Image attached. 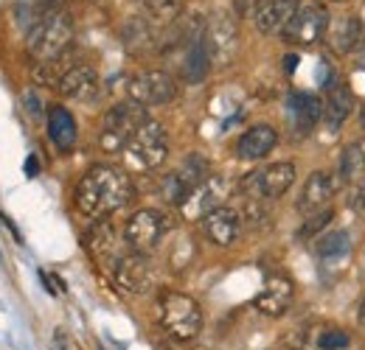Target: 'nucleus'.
Segmentation results:
<instances>
[{
  "instance_id": "nucleus-13",
  "label": "nucleus",
  "mask_w": 365,
  "mask_h": 350,
  "mask_svg": "<svg viewBox=\"0 0 365 350\" xmlns=\"http://www.w3.org/2000/svg\"><path fill=\"white\" fill-rule=\"evenodd\" d=\"M113 280L130 295H143L155 283V266L149 261V255L127 250L121 255V261L115 263V269H113Z\"/></svg>"
},
{
  "instance_id": "nucleus-24",
  "label": "nucleus",
  "mask_w": 365,
  "mask_h": 350,
  "mask_svg": "<svg viewBox=\"0 0 365 350\" xmlns=\"http://www.w3.org/2000/svg\"><path fill=\"white\" fill-rule=\"evenodd\" d=\"M365 40V26L363 20L357 17V14H346V17H340L334 26H331V48L337 51V53H351V51H357Z\"/></svg>"
},
{
  "instance_id": "nucleus-11",
  "label": "nucleus",
  "mask_w": 365,
  "mask_h": 350,
  "mask_svg": "<svg viewBox=\"0 0 365 350\" xmlns=\"http://www.w3.org/2000/svg\"><path fill=\"white\" fill-rule=\"evenodd\" d=\"M208 174H211V169H208L205 157L191 154L178 171L166 174V179L160 182V193H163V199H166L169 205H178V208H180L182 202L191 196V191H194Z\"/></svg>"
},
{
  "instance_id": "nucleus-1",
  "label": "nucleus",
  "mask_w": 365,
  "mask_h": 350,
  "mask_svg": "<svg viewBox=\"0 0 365 350\" xmlns=\"http://www.w3.org/2000/svg\"><path fill=\"white\" fill-rule=\"evenodd\" d=\"M133 196H135L133 179L115 166L88 169L73 191L76 208L91 219H104V216L121 211L124 205L133 202Z\"/></svg>"
},
{
  "instance_id": "nucleus-35",
  "label": "nucleus",
  "mask_w": 365,
  "mask_h": 350,
  "mask_svg": "<svg viewBox=\"0 0 365 350\" xmlns=\"http://www.w3.org/2000/svg\"><path fill=\"white\" fill-rule=\"evenodd\" d=\"M23 98H26V104H29V112H34V115H37V112H40V107H37V104H40V101H37V95H34V92H26Z\"/></svg>"
},
{
  "instance_id": "nucleus-34",
  "label": "nucleus",
  "mask_w": 365,
  "mask_h": 350,
  "mask_svg": "<svg viewBox=\"0 0 365 350\" xmlns=\"http://www.w3.org/2000/svg\"><path fill=\"white\" fill-rule=\"evenodd\" d=\"M40 174V160L31 154V157H26V176H37Z\"/></svg>"
},
{
  "instance_id": "nucleus-21",
  "label": "nucleus",
  "mask_w": 365,
  "mask_h": 350,
  "mask_svg": "<svg viewBox=\"0 0 365 350\" xmlns=\"http://www.w3.org/2000/svg\"><path fill=\"white\" fill-rule=\"evenodd\" d=\"M295 9H298V0H262L259 11L253 14L256 28L262 34H267V37L284 34V28L289 26Z\"/></svg>"
},
{
  "instance_id": "nucleus-3",
  "label": "nucleus",
  "mask_w": 365,
  "mask_h": 350,
  "mask_svg": "<svg viewBox=\"0 0 365 350\" xmlns=\"http://www.w3.org/2000/svg\"><path fill=\"white\" fill-rule=\"evenodd\" d=\"M158 317L163 331L178 342H191L202 331V308L182 292H163L158 300Z\"/></svg>"
},
{
  "instance_id": "nucleus-26",
  "label": "nucleus",
  "mask_w": 365,
  "mask_h": 350,
  "mask_svg": "<svg viewBox=\"0 0 365 350\" xmlns=\"http://www.w3.org/2000/svg\"><path fill=\"white\" fill-rule=\"evenodd\" d=\"M182 14V0H143V17L152 28H169Z\"/></svg>"
},
{
  "instance_id": "nucleus-7",
  "label": "nucleus",
  "mask_w": 365,
  "mask_h": 350,
  "mask_svg": "<svg viewBox=\"0 0 365 350\" xmlns=\"http://www.w3.org/2000/svg\"><path fill=\"white\" fill-rule=\"evenodd\" d=\"M292 182H295V163L281 160V163H273L262 171H250L242 179L239 188H242L245 199H262L264 202V199L284 196L292 188Z\"/></svg>"
},
{
  "instance_id": "nucleus-28",
  "label": "nucleus",
  "mask_w": 365,
  "mask_h": 350,
  "mask_svg": "<svg viewBox=\"0 0 365 350\" xmlns=\"http://www.w3.org/2000/svg\"><path fill=\"white\" fill-rule=\"evenodd\" d=\"M121 37H124V45H127L133 53H140V51H146V48L155 45V28L146 23L143 14H138V17H130V20L124 23Z\"/></svg>"
},
{
  "instance_id": "nucleus-16",
  "label": "nucleus",
  "mask_w": 365,
  "mask_h": 350,
  "mask_svg": "<svg viewBox=\"0 0 365 350\" xmlns=\"http://www.w3.org/2000/svg\"><path fill=\"white\" fill-rule=\"evenodd\" d=\"M287 115H289L295 137H307V134H312V129L323 118V104L312 92H292L287 98Z\"/></svg>"
},
{
  "instance_id": "nucleus-30",
  "label": "nucleus",
  "mask_w": 365,
  "mask_h": 350,
  "mask_svg": "<svg viewBox=\"0 0 365 350\" xmlns=\"http://www.w3.org/2000/svg\"><path fill=\"white\" fill-rule=\"evenodd\" d=\"M351 345V336L340 328H329L318 336V350H346Z\"/></svg>"
},
{
  "instance_id": "nucleus-17",
  "label": "nucleus",
  "mask_w": 365,
  "mask_h": 350,
  "mask_svg": "<svg viewBox=\"0 0 365 350\" xmlns=\"http://www.w3.org/2000/svg\"><path fill=\"white\" fill-rule=\"evenodd\" d=\"M334 191H337V179L329 174V171H315V174H309V179H307L304 188H301L298 202H295L298 213L312 216V213H318L323 208H329Z\"/></svg>"
},
{
  "instance_id": "nucleus-12",
  "label": "nucleus",
  "mask_w": 365,
  "mask_h": 350,
  "mask_svg": "<svg viewBox=\"0 0 365 350\" xmlns=\"http://www.w3.org/2000/svg\"><path fill=\"white\" fill-rule=\"evenodd\" d=\"M202 40L211 51V59L220 62V65H228L239 48V23L236 17H230L225 11L214 14L208 23H205V34Z\"/></svg>"
},
{
  "instance_id": "nucleus-14",
  "label": "nucleus",
  "mask_w": 365,
  "mask_h": 350,
  "mask_svg": "<svg viewBox=\"0 0 365 350\" xmlns=\"http://www.w3.org/2000/svg\"><path fill=\"white\" fill-rule=\"evenodd\" d=\"M85 250L91 253L93 261L104 266V269H110V272L115 269V263L121 261V255L127 253V250H121L115 227L107 219H96L91 224V230L85 233Z\"/></svg>"
},
{
  "instance_id": "nucleus-32",
  "label": "nucleus",
  "mask_w": 365,
  "mask_h": 350,
  "mask_svg": "<svg viewBox=\"0 0 365 350\" xmlns=\"http://www.w3.org/2000/svg\"><path fill=\"white\" fill-rule=\"evenodd\" d=\"M259 6H262V0H233V11H236V17H253L256 11H259Z\"/></svg>"
},
{
  "instance_id": "nucleus-15",
  "label": "nucleus",
  "mask_w": 365,
  "mask_h": 350,
  "mask_svg": "<svg viewBox=\"0 0 365 350\" xmlns=\"http://www.w3.org/2000/svg\"><path fill=\"white\" fill-rule=\"evenodd\" d=\"M200 227H202V233H205V238H208L211 244H217V247H230V244L239 238V233H242V213H239L236 208L222 205V208L211 211L208 216H202V219H200Z\"/></svg>"
},
{
  "instance_id": "nucleus-29",
  "label": "nucleus",
  "mask_w": 365,
  "mask_h": 350,
  "mask_svg": "<svg viewBox=\"0 0 365 350\" xmlns=\"http://www.w3.org/2000/svg\"><path fill=\"white\" fill-rule=\"evenodd\" d=\"M349 250H351V235H349V230H331V233H326L318 241V255L326 258V261L343 258Z\"/></svg>"
},
{
  "instance_id": "nucleus-31",
  "label": "nucleus",
  "mask_w": 365,
  "mask_h": 350,
  "mask_svg": "<svg viewBox=\"0 0 365 350\" xmlns=\"http://www.w3.org/2000/svg\"><path fill=\"white\" fill-rule=\"evenodd\" d=\"M331 219H334V211H331V208H323V211L312 213V216L307 219V224L298 230V235H301V238H312V235H318L323 227H329Z\"/></svg>"
},
{
  "instance_id": "nucleus-9",
  "label": "nucleus",
  "mask_w": 365,
  "mask_h": 350,
  "mask_svg": "<svg viewBox=\"0 0 365 350\" xmlns=\"http://www.w3.org/2000/svg\"><path fill=\"white\" fill-rule=\"evenodd\" d=\"M230 191H233V182L225 174H208L191 191V196L180 205V213L185 219H202L211 211L225 205Z\"/></svg>"
},
{
  "instance_id": "nucleus-36",
  "label": "nucleus",
  "mask_w": 365,
  "mask_h": 350,
  "mask_svg": "<svg viewBox=\"0 0 365 350\" xmlns=\"http://www.w3.org/2000/svg\"><path fill=\"white\" fill-rule=\"evenodd\" d=\"M0 219H3V224H6V227H9L11 233H14V238H17V244H23V235H20V230H17V224H14V221L9 219V216H0Z\"/></svg>"
},
{
  "instance_id": "nucleus-22",
  "label": "nucleus",
  "mask_w": 365,
  "mask_h": 350,
  "mask_svg": "<svg viewBox=\"0 0 365 350\" xmlns=\"http://www.w3.org/2000/svg\"><path fill=\"white\" fill-rule=\"evenodd\" d=\"M351 112H354V92L349 90V85L329 88L326 104H323V118H326L329 132H340V127L349 121Z\"/></svg>"
},
{
  "instance_id": "nucleus-2",
  "label": "nucleus",
  "mask_w": 365,
  "mask_h": 350,
  "mask_svg": "<svg viewBox=\"0 0 365 350\" xmlns=\"http://www.w3.org/2000/svg\"><path fill=\"white\" fill-rule=\"evenodd\" d=\"M73 40V20L68 11L62 9H51L43 17L34 20L31 31H29V51L37 59V65L56 62L59 56H65V51L71 48Z\"/></svg>"
},
{
  "instance_id": "nucleus-10",
  "label": "nucleus",
  "mask_w": 365,
  "mask_h": 350,
  "mask_svg": "<svg viewBox=\"0 0 365 350\" xmlns=\"http://www.w3.org/2000/svg\"><path fill=\"white\" fill-rule=\"evenodd\" d=\"M130 101H135L140 107H163L169 101H175L178 85L166 70H140L130 79Z\"/></svg>"
},
{
  "instance_id": "nucleus-37",
  "label": "nucleus",
  "mask_w": 365,
  "mask_h": 350,
  "mask_svg": "<svg viewBox=\"0 0 365 350\" xmlns=\"http://www.w3.org/2000/svg\"><path fill=\"white\" fill-rule=\"evenodd\" d=\"M295 62H298L295 56H289V59H284V70H295Z\"/></svg>"
},
{
  "instance_id": "nucleus-6",
  "label": "nucleus",
  "mask_w": 365,
  "mask_h": 350,
  "mask_svg": "<svg viewBox=\"0 0 365 350\" xmlns=\"http://www.w3.org/2000/svg\"><path fill=\"white\" fill-rule=\"evenodd\" d=\"M166 233H169L166 213H160L155 208H143V211L133 213L130 221H127V227H124V247L133 250V253L149 255L160 244V238Z\"/></svg>"
},
{
  "instance_id": "nucleus-33",
  "label": "nucleus",
  "mask_w": 365,
  "mask_h": 350,
  "mask_svg": "<svg viewBox=\"0 0 365 350\" xmlns=\"http://www.w3.org/2000/svg\"><path fill=\"white\" fill-rule=\"evenodd\" d=\"M349 205H351V211H354L357 216H365V179L363 182H357V188L351 191Z\"/></svg>"
},
{
  "instance_id": "nucleus-25",
  "label": "nucleus",
  "mask_w": 365,
  "mask_h": 350,
  "mask_svg": "<svg viewBox=\"0 0 365 350\" xmlns=\"http://www.w3.org/2000/svg\"><path fill=\"white\" fill-rule=\"evenodd\" d=\"M211 51H208V45L205 40L200 37L197 43H191L185 48V59H182V79L188 82V85H200V82H205V76H208V70H211Z\"/></svg>"
},
{
  "instance_id": "nucleus-20",
  "label": "nucleus",
  "mask_w": 365,
  "mask_h": 350,
  "mask_svg": "<svg viewBox=\"0 0 365 350\" xmlns=\"http://www.w3.org/2000/svg\"><path fill=\"white\" fill-rule=\"evenodd\" d=\"M278 143V132L270 124H256L236 140V157L245 163H256L264 160Z\"/></svg>"
},
{
  "instance_id": "nucleus-27",
  "label": "nucleus",
  "mask_w": 365,
  "mask_h": 350,
  "mask_svg": "<svg viewBox=\"0 0 365 350\" xmlns=\"http://www.w3.org/2000/svg\"><path fill=\"white\" fill-rule=\"evenodd\" d=\"M365 171V137H357L351 143H346V149L340 152V166L337 174L343 182H354Z\"/></svg>"
},
{
  "instance_id": "nucleus-23",
  "label": "nucleus",
  "mask_w": 365,
  "mask_h": 350,
  "mask_svg": "<svg viewBox=\"0 0 365 350\" xmlns=\"http://www.w3.org/2000/svg\"><path fill=\"white\" fill-rule=\"evenodd\" d=\"M48 137L62 152H71L73 149V143L79 137V129H76L73 115L65 107H51L48 110Z\"/></svg>"
},
{
  "instance_id": "nucleus-4",
  "label": "nucleus",
  "mask_w": 365,
  "mask_h": 350,
  "mask_svg": "<svg viewBox=\"0 0 365 350\" xmlns=\"http://www.w3.org/2000/svg\"><path fill=\"white\" fill-rule=\"evenodd\" d=\"M149 121L146 107H140L135 101H121L115 107L107 110L104 121H101V132H98V146L107 154H118L127 149V143L133 140V134L138 132V127Z\"/></svg>"
},
{
  "instance_id": "nucleus-38",
  "label": "nucleus",
  "mask_w": 365,
  "mask_h": 350,
  "mask_svg": "<svg viewBox=\"0 0 365 350\" xmlns=\"http://www.w3.org/2000/svg\"><path fill=\"white\" fill-rule=\"evenodd\" d=\"M360 322L365 325V297H363V303H360Z\"/></svg>"
},
{
  "instance_id": "nucleus-39",
  "label": "nucleus",
  "mask_w": 365,
  "mask_h": 350,
  "mask_svg": "<svg viewBox=\"0 0 365 350\" xmlns=\"http://www.w3.org/2000/svg\"><path fill=\"white\" fill-rule=\"evenodd\" d=\"M334 3H340V0H334Z\"/></svg>"
},
{
  "instance_id": "nucleus-5",
  "label": "nucleus",
  "mask_w": 365,
  "mask_h": 350,
  "mask_svg": "<svg viewBox=\"0 0 365 350\" xmlns=\"http://www.w3.org/2000/svg\"><path fill=\"white\" fill-rule=\"evenodd\" d=\"M124 157H127V166L135 171H152V169L163 166L169 157V134L163 129V124H158L152 118L143 121L133 134V140L127 143Z\"/></svg>"
},
{
  "instance_id": "nucleus-8",
  "label": "nucleus",
  "mask_w": 365,
  "mask_h": 350,
  "mask_svg": "<svg viewBox=\"0 0 365 350\" xmlns=\"http://www.w3.org/2000/svg\"><path fill=\"white\" fill-rule=\"evenodd\" d=\"M326 31H329V9L318 0H307V3H298L281 37L292 45H315L323 40Z\"/></svg>"
},
{
  "instance_id": "nucleus-18",
  "label": "nucleus",
  "mask_w": 365,
  "mask_h": 350,
  "mask_svg": "<svg viewBox=\"0 0 365 350\" xmlns=\"http://www.w3.org/2000/svg\"><path fill=\"white\" fill-rule=\"evenodd\" d=\"M292 297H295L292 280L287 275H273V277H267V283L259 292V297L253 300V306L264 317H284L292 306Z\"/></svg>"
},
{
  "instance_id": "nucleus-19",
  "label": "nucleus",
  "mask_w": 365,
  "mask_h": 350,
  "mask_svg": "<svg viewBox=\"0 0 365 350\" xmlns=\"http://www.w3.org/2000/svg\"><path fill=\"white\" fill-rule=\"evenodd\" d=\"M59 95L73 98V101H93L98 95V73L93 65H73L62 73L56 82Z\"/></svg>"
}]
</instances>
